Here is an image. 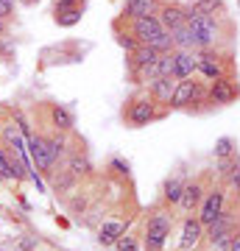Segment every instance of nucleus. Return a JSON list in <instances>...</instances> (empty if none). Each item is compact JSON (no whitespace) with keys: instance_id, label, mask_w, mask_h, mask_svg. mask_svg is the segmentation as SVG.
<instances>
[{"instance_id":"nucleus-3","label":"nucleus","mask_w":240,"mask_h":251,"mask_svg":"<svg viewBox=\"0 0 240 251\" xmlns=\"http://www.w3.org/2000/svg\"><path fill=\"white\" fill-rule=\"evenodd\" d=\"M170 226H173V218L168 212H154L145 224V249L148 251L165 249V240L170 237Z\"/></svg>"},{"instance_id":"nucleus-20","label":"nucleus","mask_w":240,"mask_h":251,"mask_svg":"<svg viewBox=\"0 0 240 251\" xmlns=\"http://www.w3.org/2000/svg\"><path fill=\"white\" fill-rule=\"evenodd\" d=\"M51 123H53L56 131H70L73 126H76V117H73L70 109H64V106L56 103V106L51 109Z\"/></svg>"},{"instance_id":"nucleus-29","label":"nucleus","mask_w":240,"mask_h":251,"mask_svg":"<svg viewBox=\"0 0 240 251\" xmlns=\"http://www.w3.org/2000/svg\"><path fill=\"white\" fill-rule=\"evenodd\" d=\"M56 190H59V193H62V190H67V187H73V184H76V176H70V173H62V176H56Z\"/></svg>"},{"instance_id":"nucleus-24","label":"nucleus","mask_w":240,"mask_h":251,"mask_svg":"<svg viewBox=\"0 0 240 251\" xmlns=\"http://www.w3.org/2000/svg\"><path fill=\"white\" fill-rule=\"evenodd\" d=\"M190 9L198 11V14H207V17H215V11H221L223 3H221V0H196Z\"/></svg>"},{"instance_id":"nucleus-4","label":"nucleus","mask_w":240,"mask_h":251,"mask_svg":"<svg viewBox=\"0 0 240 251\" xmlns=\"http://www.w3.org/2000/svg\"><path fill=\"white\" fill-rule=\"evenodd\" d=\"M204 100H207V90L201 87V81L182 78V81H176V90H173V95H170L168 106L185 109V106H190V103H204Z\"/></svg>"},{"instance_id":"nucleus-18","label":"nucleus","mask_w":240,"mask_h":251,"mask_svg":"<svg viewBox=\"0 0 240 251\" xmlns=\"http://www.w3.org/2000/svg\"><path fill=\"white\" fill-rule=\"evenodd\" d=\"M170 42H173V50H198L196 36H193V31H190L187 25L170 31Z\"/></svg>"},{"instance_id":"nucleus-31","label":"nucleus","mask_w":240,"mask_h":251,"mask_svg":"<svg viewBox=\"0 0 240 251\" xmlns=\"http://www.w3.org/2000/svg\"><path fill=\"white\" fill-rule=\"evenodd\" d=\"M232 171H235V159H232V156H226V159H218V173H221V176H229Z\"/></svg>"},{"instance_id":"nucleus-25","label":"nucleus","mask_w":240,"mask_h":251,"mask_svg":"<svg viewBox=\"0 0 240 251\" xmlns=\"http://www.w3.org/2000/svg\"><path fill=\"white\" fill-rule=\"evenodd\" d=\"M235 153V143H232L229 137H221L218 143H215V159H226Z\"/></svg>"},{"instance_id":"nucleus-9","label":"nucleus","mask_w":240,"mask_h":251,"mask_svg":"<svg viewBox=\"0 0 240 251\" xmlns=\"http://www.w3.org/2000/svg\"><path fill=\"white\" fill-rule=\"evenodd\" d=\"M196 73H198V75H204L207 81L221 78V75H223V62H221V56L213 53V48H210V50H198Z\"/></svg>"},{"instance_id":"nucleus-34","label":"nucleus","mask_w":240,"mask_h":251,"mask_svg":"<svg viewBox=\"0 0 240 251\" xmlns=\"http://www.w3.org/2000/svg\"><path fill=\"white\" fill-rule=\"evenodd\" d=\"M20 249L23 251H36V240H31V237H20Z\"/></svg>"},{"instance_id":"nucleus-16","label":"nucleus","mask_w":240,"mask_h":251,"mask_svg":"<svg viewBox=\"0 0 240 251\" xmlns=\"http://www.w3.org/2000/svg\"><path fill=\"white\" fill-rule=\"evenodd\" d=\"M201 201H204V187H201L198 181H193V184H185V190H182V198H179V206H182L185 212H193V209H198V206H201Z\"/></svg>"},{"instance_id":"nucleus-33","label":"nucleus","mask_w":240,"mask_h":251,"mask_svg":"<svg viewBox=\"0 0 240 251\" xmlns=\"http://www.w3.org/2000/svg\"><path fill=\"white\" fill-rule=\"evenodd\" d=\"M117 42H120V45H123L126 50H129V53H132L134 48H137V42H134V39H129L126 34H120V36H117Z\"/></svg>"},{"instance_id":"nucleus-10","label":"nucleus","mask_w":240,"mask_h":251,"mask_svg":"<svg viewBox=\"0 0 240 251\" xmlns=\"http://www.w3.org/2000/svg\"><path fill=\"white\" fill-rule=\"evenodd\" d=\"M204 237V226L198 218H185V224H182V240H179V249L182 251H190L196 249L198 243Z\"/></svg>"},{"instance_id":"nucleus-11","label":"nucleus","mask_w":240,"mask_h":251,"mask_svg":"<svg viewBox=\"0 0 240 251\" xmlns=\"http://www.w3.org/2000/svg\"><path fill=\"white\" fill-rule=\"evenodd\" d=\"M232 232H235V215H232L229 209H223L221 215L204 229V237L210 243H215V240H221V237H226V234H232Z\"/></svg>"},{"instance_id":"nucleus-35","label":"nucleus","mask_w":240,"mask_h":251,"mask_svg":"<svg viewBox=\"0 0 240 251\" xmlns=\"http://www.w3.org/2000/svg\"><path fill=\"white\" fill-rule=\"evenodd\" d=\"M112 168H115V171L120 173V176H126V173H129V165H126L123 159H112Z\"/></svg>"},{"instance_id":"nucleus-21","label":"nucleus","mask_w":240,"mask_h":251,"mask_svg":"<svg viewBox=\"0 0 240 251\" xmlns=\"http://www.w3.org/2000/svg\"><path fill=\"white\" fill-rule=\"evenodd\" d=\"M45 145H48V156H51V162H59L64 156V151H67V140H64V131L62 134H53V137H45Z\"/></svg>"},{"instance_id":"nucleus-27","label":"nucleus","mask_w":240,"mask_h":251,"mask_svg":"<svg viewBox=\"0 0 240 251\" xmlns=\"http://www.w3.org/2000/svg\"><path fill=\"white\" fill-rule=\"evenodd\" d=\"M115 249L117 251H140V246H137V240H134V237H129V234H126V237H117Z\"/></svg>"},{"instance_id":"nucleus-28","label":"nucleus","mask_w":240,"mask_h":251,"mask_svg":"<svg viewBox=\"0 0 240 251\" xmlns=\"http://www.w3.org/2000/svg\"><path fill=\"white\" fill-rule=\"evenodd\" d=\"M76 3H79V0H56V17H62V14H67V11L79 9Z\"/></svg>"},{"instance_id":"nucleus-12","label":"nucleus","mask_w":240,"mask_h":251,"mask_svg":"<svg viewBox=\"0 0 240 251\" xmlns=\"http://www.w3.org/2000/svg\"><path fill=\"white\" fill-rule=\"evenodd\" d=\"M160 23H162V28L165 31H176V28H182V25H187V11L182 9V6H176V3H168V6H162L160 9Z\"/></svg>"},{"instance_id":"nucleus-36","label":"nucleus","mask_w":240,"mask_h":251,"mask_svg":"<svg viewBox=\"0 0 240 251\" xmlns=\"http://www.w3.org/2000/svg\"><path fill=\"white\" fill-rule=\"evenodd\" d=\"M229 251H240V234H235V237H232V249Z\"/></svg>"},{"instance_id":"nucleus-13","label":"nucleus","mask_w":240,"mask_h":251,"mask_svg":"<svg viewBox=\"0 0 240 251\" xmlns=\"http://www.w3.org/2000/svg\"><path fill=\"white\" fill-rule=\"evenodd\" d=\"M235 95H238V90H235L232 78H226V75L215 78L213 87H210V92H207L210 103H232V100H235Z\"/></svg>"},{"instance_id":"nucleus-26","label":"nucleus","mask_w":240,"mask_h":251,"mask_svg":"<svg viewBox=\"0 0 240 251\" xmlns=\"http://www.w3.org/2000/svg\"><path fill=\"white\" fill-rule=\"evenodd\" d=\"M0 179H14L11 162H9V151H3V148H0Z\"/></svg>"},{"instance_id":"nucleus-14","label":"nucleus","mask_w":240,"mask_h":251,"mask_svg":"<svg viewBox=\"0 0 240 251\" xmlns=\"http://www.w3.org/2000/svg\"><path fill=\"white\" fill-rule=\"evenodd\" d=\"M173 90H176V78H173V75H162V78L148 84V95H151L157 103H170Z\"/></svg>"},{"instance_id":"nucleus-2","label":"nucleus","mask_w":240,"mask_h":251,"mask_svg":"<svg viewBox=\"0 0 240 251\" xmlns=\"http://www.w3.org/2000/svg\"><path fill=\"white\" fill-rule=\"evenodd\" d=\"M187 11V28L193 31L198 42V50H210V48L221 39V28L215 23V17H207V14H198L193 9H185Z\"/></svg>"},{"instance_id":"nucleus-7","label":"nucleus","mask_w":240,"mask_h":251,"mask_svg":"<svg viewBox=\"0 0 240 251\" xmlns=\"http://www.w3.org/2000/svg\"><path fill=\"white\" fill-rule=\"evenodd\" d=\"M26 151H28V159H31V165H36V171H51V168H53V162H51V156H48L45 137L28 134V137H26Z\"/></svg>"},{"instance_id":"nucleus-5","label":"nucleus","mask_w":240,"mask_h":251,"mask_svg":"<svg viewBox=\"0 0 240 251\" xmlns=\"http://www.w3.org/2000/svg\"><path fill=\"white\" fill-rule=\"evenodd\" d=\"M157 117H160V112H157V100L151 95L148 98H134L132 106L126 109V120L132 126H148Z\"/></svg>"},{"instance_id":"nucleus-23","label":"nucleus","mask_w":240,"mask_h":251,"mask_svg":"<svg viewBox=\"0 0 240 251\" xmlns=\"http://www.w3.org/2000/svg\"><path fill=\"white\" fill-rule=\"evenodd\" d=\"M67 173L70 176H87L89 173V162H87V156H81V153H76V156H70V165H67Z\"/></svg>"},{"instance_id":"nucleus-19","label":"nucleus","mask_w":240,"mask_h":251,"mask_svg":"<svg viewBox=\"0 0 240 251\" xmlns=\"http://www.w3.org/2000/svg\"><path fill=\"white\" fill-rule=\"evenodd\" d=\"M123 234H126V224H120V221H107V224L101 226L98 240H101V246H115L117 237H123Z\"/></svg>"},{"instance_id":"nucleus-6","label":"nucleus","mask_w":240,"mask_h":251,"mask_svg":"<svg viewBox=\"0 0 240 251\" xmlns=\"http://www.w3.org/2000/svg\"><path fill=\"white\" fill-rule=\"evenodd\" d=\"M223 204H226V193H223L221 187L213 190V193H204V201H201V206H198V221H201L204 229L223 212Z\"/></svg>"},{"instance_id":"nucleus-30","label":"nucleus","mask_w":240,"mask_h":251,"mask_svg":"<svg viewBox=\"0 0 240 251\" xmlns=\"http://www.w3.org/2000/svg\"><path fill=\"white\" fill-rule=\"evenodd\" d=\"M11 17H14V0H0V20L6 23Z\"/></svg>"},{"instance_id":"nucleus-15","label":"nucleus","mask_w":240,"mask_h":251,"mask_svg":"<svg viewBox=\"0 0 240 251\" xmlns=\"http://www.w3.org/2000/svg\"><path fill=\"white\" fill-rule=\"evenodd\" d=\"M148 14H157V0H126L123 6V20H140L148 17Z\"/></svg>"},{"instance_id":"nucleus-22","label":"nucleus","mask_w":240,"mask_h":251,"mask_svg":"<svg viewBox=\"0 0 240 251\" xmlns=\"http://www.w3.org/2000/svg\"><path fill=\"white\" fill-rule=\"evenodd\" d=\"M182 190H185V181L179 179V176H173V179L165 181V190H162V196H165V201H168V204H179V198H182Z\"/></svg>"},{"instance_id":"nucleus-32","label":"nucleus","mask_w":240,"mask_h":251,"mask_svg":"<svg viewBox=\"0 0 240 251\" xmlns=\"http://www.w3.org/2000/svg\"><path fill=\"white\" fill-rule=\"evenodd\" d=\"M232 237H235V232L226 234V237H221V240H215L213 243V251H229L232 249Z\"/></svg>"},{"instance_id":"nucleus-8","label":"nucleus","mask_w":240,"mask_h":251,"mask_svg":"<svg viewBox=\"0 0 240 251\" xmlns=\"http://www.w3.org/2000/svg\"><path fill=\"white\" fill-rule=\"evenodd\" d=\"M198 64V50H173V78H193Z\"/></svg>"},{"instance_id":"nucleus-1","label":"nucleus","mask_w":240,"mask_h":251,"mask_svg":"<svg viewBox=\"0 0 240 251\" xmlns=\"http://www.w3.org/2000/svg\"><path fill=\"white\" fill-rule=\"evenodd\" d=\"M132 34H134V39H137V45H151V48H157L160 53L173 50L170 34L162 28V23H160V17H157V14L132 20Z\"/></svg>"},{"instance_id":"nucleus-17","label":"nucleus","mask_w":240,"mask_h":251,"mask_svg":"<svg viewBox=\"0 0 240 251\" xmlns=\"http://www.w3.org/2000/svg\"><path fill=\"white\" fill-rule=\"evenodd\" d=\"M160 56H162V53L157 50V48H151V45H137V48L132 50V73L140 70V67H148V64H154Z\"/></svg>"}]
</instances>
